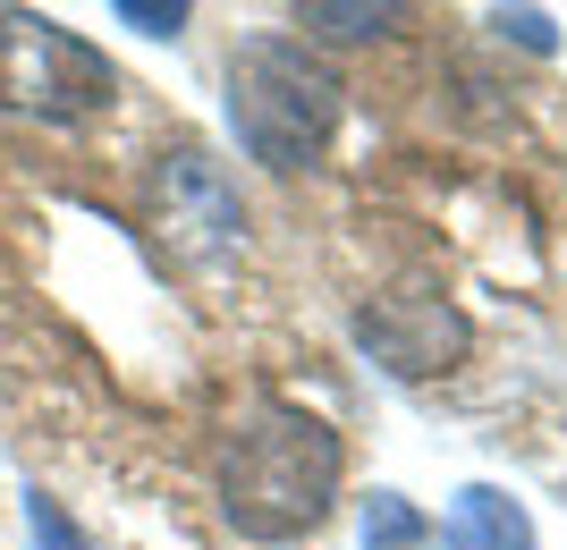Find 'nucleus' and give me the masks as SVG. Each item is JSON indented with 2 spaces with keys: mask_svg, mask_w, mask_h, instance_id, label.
<instances>
[{
  "mask_svg": "<svg viewBox=\"0 0 567 550\" xmlns=\"http://www.w3.org/2000/svg\"><path fill=\"white\" fill-rule=\"evenodd\" d=\"M339 432L313 424L297 407H262L229 432L220 449V517H229L246 542H288L331 517L339 500Z\"/></svg>",
  "mask_w": 567,
  "mask_h": 550,
  "instance_id": "obj_1",
  "label": "nucleus"
},
{
  "mask_svg": "<svg viewBox=\"0 0 567 550\" xmlns=\"http://www.w3.org/2000/svg\"><path fill=\"white\" fill-rule=\"evenodd\" d=\"M229 127L271 169H306L339 127V76L288 34H255L229 60Z\"/></svg>",
  "mask_w": 567,
  "mask_h": 550,
  "instance_id": "obj_2",
  "label": "nucleus"
},
{
  "mask_svg": "<svg viewBox=\"0 0 567 550\" xmlns=\"http://www.w3.org/2000/svg\"><path fill=\"white\" fill-rule=\"evenodd\" d=\"M111 60H102L85 34H69L60 18L43 9H0V102L25 111V120H94L111 102Z\"/></svg>",
  "mask_w": 567,
  "mask_h": 550,
  "instance_id": "obj_3",
  "label": "nucleus"
},
{
  "mask_svg": "<svg viewBox=\"0 0 567 550\" xmlns=\"http://www.w3.org/2000/svg\"><path fill=\"white\" fill-rule=\"evenodd\" d=\"M355 339H364L390 373H441V364L466 347V322H457L441 297H381V305H364Z\"/></svg>",
  "mask_w": 567,
  "mask_h": 550,
  "instance_id": "obj_4",
  "label": "nucleus"
},
{
  "mask_svg": "<svg viewBox=\"0 0 567 550\" xmlns=\"http://www.w3.org/2000/svg\"><path fill=\"white\" fill-rule=\"evenodd\" d=\"M162 229L178 255H229L237 229H246V212H237V195L229 178H220L204 153H178L162 178Z\"/></svg>",
  "mask_w": 567,
  "mask_h": 550,
  "instance_id": "obj_5",
  "label": "nucleus"
},
{
  "mask_svg": "<svg viewBox=\"0 0 567 550\" xmlns=\"http://www.w3.org/2000/svg\"><path fill=\"white\" fill-rule=\"evenodd\" d=\"M450 550H534V526H525V508L492 482H466L450 508Z\"/></svg>",
  "mask_w": 567,
  "mask_h": 550,
  "instance_id": "obj_6",
  "label": "nucleus"
},
{
  "mask_svg": "<svg viewBox=\"0 0 567 550\" xmlns=\"http://www.w3.org/2000/svg\"><path fill=\"white\" fill-rule=\"evenodd\" d=\"M297 25H322V34H339V43H364V34H381V25H399V9H355V0H313V9H297Z\"/></svg>",
  "mask_w": 567,
  "mask_h": 550,
  "instance_id": "obj_7",
  "label": "nucleus"
},
{
  "mask_svg": "<svg viewBox=\"0 0 567 550\" xmlns=\"http://www.w3.org/2000/svg\"><path fill=\"white\" fill-rule=\"evenodd\" d=\"M364 542L373 550H406V542H424V517H415L399 491H381V500L364 508Z\"/></svg>",
  "mask_w": 567,
  "mask_h": 550,
  "instance_id": "obj_8",
  "label": "nucleus"
},
{
  "mask_svg": "<svg viewBox=\"0 0 567 550\" xmlns=\"http://www.w3.org/2000/svg\"><path fill=\"white\" fill-rule=\"evenodd\" d=\"M25 533H34V550H94L85 533L69 526V517H60V500H43V491L25 500Z\"/></svg>",
  "mask_w": 567,
  "mask_h": 550,
  "instance_id": "obj_9",
  "label": "nucleus"
},
{
  "mask_svg": "<svg viewBox=\"0 0 567 550\" xmlns=\"http://www.w3.org/2000/svg\"><path fill=\"white\" fill-rule=\"evenodd\" d=\"M499 34H517V43L525 51H550V43H559V34H550V18H543V9H499Z\"/></svg>",
  "mask_w": 567,
  "mask_h": 550,
  "instance_id": "obj_10",
  "label": "nucleus"
},
{
  "mask_svg": "<svg viewBox=\"0 0 567 550\" xmlns=\"http://www.w3.org/2000/svg\"><path fill=\"white\" fill-rule=\"evenodd\" d=\"M118 18L136 25V34H178V25H187V9H153V0H118Z\"/></svg>",
  "mask_w": 567,
  "mask_h": 550,
  "instance_id": "obj_11",
  "label": "nucleus"
}]
</instances>
